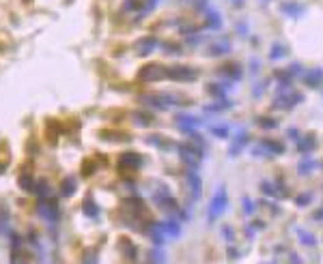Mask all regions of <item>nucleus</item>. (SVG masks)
Returning <instances> with one entry per match:
<instances>
[{"mask_svg": "<svg viewBox=\"0 0 323 264\" xmlns=\"http://www.w3.org/2000/svg\"><path fill=\"white\" fill-rule=\"evenodd\" d=\"M226 206H229V196H226V187L220 185L218 191H215V196L211 198V204H209V219H218L220 215L226 211Z\"/></svg>", "mask_w": 323, "mask_h": 264, "instance_id": "obj_1", "label": "nucleus"}, {"mask_svg": "<svg viewBox=\"0 0 323 264\" xmlns=\"http://www.w3.org/2000/svg\"><path fill=\"white\" fill-rule=\"evenodd\" d=\"M37 213H39V217L43 219V222L47 223H56L58 222V206L56 202L52 200V198H46V200H39L37 202Z\"/></svg>", "mask_w": 323, "mask_h": 264, "instance_id": "obj_2", "label": "nucleus"}, {"mask_svg": "<svg viewBox=\"0 0 323 264\" xmlns=\"http://www.w3.org/2000/svg\"><path fill=\"white\" fill-rule=\"evenodd\" d=\"M140 103H147L151 107H158V110H168V107L175 105V97L170 95H162V93H153V95H142L138 97Z\"/></svg>", "mask_w": 323, "mask_h": 264, "instance_id": "obj_3", "label": "nucleus"}, {"mask_svg": "<svg viewBox=\"0 0 323 264\" xmlns=\"http://www.w3.org/2000/svg\"><path fill=\"white\" fill-rule=\"evenodd\" d=\"M166 78V69L158 62H151V64H144L138 73V80L140 82H160V80Z\"/></svg>", "mask_w": 323, "mask_h": 264, "instance_id": "obj_4", "label": "nucleus"}, {"mask_svg": "<svg viewBox=\"0 0 323 264\" xmlns=\"http://www.w3.org/2000/svg\"><path fill=\"white\" fill-rule=\"evenodd\" d=\"M166 78L172 82H194L198 78V71L192 67H170L166 69Z\"/></svg>", "mask_w": 323, "mask_h": 264, "instance_id": "obj_5", "label": "nucleus"}, {"mask_svg": "<svg viewBox=\"0 0 323 264\" xmlns=\"http://www.w3.org/2000/svg\"><path fill=\"white\" fill-rule=\"evenodd\" d=\"M158 45H160L158 37L147 35V37H140V39L134 43V52H136L138 56H151V54L158 50Z\"/></svg>", "mask_w": 323, "mask_h": 264, "instance_id": "obj_6", "label": "nucleus"}, {"mask_svg": "<svg viewBox=\"0 0 323 264\" xmlns=\"http://www.w3.org/2000/svg\"><path fill=\"white\" fill-rule=\"evenodd\" d=\"M177 121V125H179V129L183 133H187V136H194V129H198L201 125H205L203 122V118H198V116H190V114H179L175 118Z\"/></svg>", "mask_w": 323, "mask_h": 264, "instance_id": "obj_7", "label": "nucleus"}, {"mask_svg": "<svg viewBox=\"0 0 323 264\" xmlns=\"http://www.w3.org/2000/svg\"><path fill=\"white\" fill-rule=\"evenodd\" d=\"M116 165H118V170L121 172H134V170H138L140 165H142V157H140L138 153H125V155L118 157Z\"/></svg>", "mask_w": 323, "mask_h": 264, "instance_id": "obj_8", "label": "nucleus"}, {"mask_svg": "<svg viewBox=\"0 0 323 264\" xmlns=\"http://www.w3.org/2000/svg\"><path fill=\"white\" fill-rule=\"evenodd\" d=\"M280 11L284 15H289L291 20H300L306 13V7L301 2H280Z\"/></svg>", "mask_w": 323, "mask_h": 264, "instance_id": "obj_9", "label": "nucleus"}, {"mask_svg": "<svg viewBox=\"0 0 323 264\" xmlns=\"http://www.w3.org/2000/svg\"><path fill=\"white\" fill-rule=\"evenodd\" d=\"M205 26L211 30H220L222 28V13H220L218 9L209 7L207 11H205Z\"/></svg>", "mask_w": 323, "mask_h": 264, "instance_id": "obj_10", "label": "nucleus"}, {"mask_svg": "<svg viewBox=\"0 0 323 264\" xmlns=\"http://www.w3.org/2000/svg\"><path fill=\"white\" fill-rule=\"evenodd\" d=\"M118 249H121V254H123L125 260H129V262L136 260L138 249H136V245H134L129 239H118Z\"/></svg>", "mask_w": 323, "mask_h": 264, "instance_id": "obj_11", "label": "nucleus"}, {"mask_svg": "<svg viewBox=\"0 0 323 264\" xmlns=\"http://www.w3.org/2000/svg\"><path fill=\"white\" fill-rule=\"evenodd\" d=\"M304 84L308 88H317V86L323 84V69H310V71L304 73Z\"/></svg>", "mask_w": 323, "mask_h": 264, "instance_id": "obj_12", "label": "nucleus"}, {"mask_svg": "<svg viewBox=\"0 0 323 264\" xmlns=\"http://www.w3.org/2000/svg\"><path fill=\"white\" fill-rule=\"evenodd\" d=\"M231 41L226 37H220V41H215L211 47H209V56H224V54L231 52Z\"/></svg>", "mask_w": 323, "mask_h": 264, "instance_id": "obj_13", "label": "nucleus"}, {"mask_svg": "<svg viewBox=\"0 0 323 264\" xmlns=\"http://www.w3.org/2000/svg\"><path fill=\"white\" fill-rule=\"evenodd\" d=\"M185 183H187V185H190L192 198H194V200H196V198H198V191H201V185H203V181H201V176L196 174V170L185 172Z\"/></svg>", "mask_w": 323, "mask_h": 264, "instance_id": "obj_14", "label": "nucleus"}, {"mask_svg": "<svg viewBox=\"0 0 323 264\" xmlns=\"http://www.w3.org/2000/svg\"><path fill=\"white\" fill-rule=\"evenodd\" d=\"M246 144H248V133H246V129H239V133L235 136V142L231 144V148H229V155H231V157L239 155L241 148H244Z\"/></svg>", "mask_w": 323, "mask_h": 264, "instance_id": "obj_15", "label": "nucleus"}, {"mask_svg": "<svg viewBox=\"0 0 323 264\" xmlns=\"http://www.w3.org/2000/svg\"><path fill=\"white\" fill-rule=\"evenodd\" d=\"M78 191V179L75 176H65L61 183V196L63 198H71Z\"/></svg>", "mask_w": 323, "mask_h": 264, "instance_id": "obj_16", "label": "nucleus"}, {"mask_svg": "<svg viewBox=\"0 0 323 264\" xmlns=\"http://www.w3.org/2000/svg\"><path fill=\"white\" fill-rule=\"evenodd\" d=\"M80 208H82V213H84V215H89L91 219H97V217H99V206L95 204L93 196H86V198H84V202H82V206H80Z\"/></svg>", "mask_w": 323, "mask_h": 264, "instance_id": "obj_17", "label": "nucleus"}, {"mask_svg": "<svg viewBox=\"0 0 323 264\" xmlns=\"http://www.w3.org/2000/svg\"><path fill=\"white\" fill-rule=\"evenodd\" d=\"M287 54H289V47L280 41H274L272 47H269V58H272V61H280V58H284Z\"/></svg>", "mask_w": 323, "mask_h": 264, "instance_id": "obj_18", "label": "nucleus"}, {"mask_svg": "<svg viewBox=\"0 0 323 264\" xmlns=\"http://www.w3.org/2000/svg\"><path fill=\"white\" fill-rule=\"evenodd\" d=\"M317 168V161L310 157V155H306V157H301V161H300V165H298V172L301 176H308L312 170Z\"/></svg>", "mask_w": 323, "mask_h": 264, "instance_id": "obj_19", "label": "nucleus"}, {"mask_svg": "<svg viewBox=\"0 0 323 264\" xmlns=\"http://www.w3.org/2000/svg\"><path fill=\"white\" fill-rule=\"evenodd\" d=\"M134 118V122H136L138 127H149V125H153V116L149 114V112H142V110H136L132 114Z\"/></svg>", "mask_w": 323, "mask_h": 264, "instance_id": "obj_20", "label": "nucleus"}, {"mask_svg": "<svg viewBox=\"0 0 323 264\" xmlns=\"http://www.w3.org/2000/svg\"><path fill=\"white\" fill-rule=\"evenodd\" d=\"M162 230H164V234H170V236H179L181 234V225L175 222V219H166V222H162Z\"/></svg>", "mask_w": 323, "mask_h": 264, "instance_id": "obj_21", "label": "nucleus"}, {"mask_svg": "<svg viewBox=\"0 0 323 264\" xmlns=\"http://www.w3.org/2000/svg\"><path fill=\"white\" fill-rule=\"evenodd\" d=\"M58 131H61V127H58V122H56V121H47V122H46V138L50 140L52 144H56V140H58Z\"/></svg>", "mask_w": 323, "mask_h": 264, "instance_id": "obj_22", "label": "nucleus"}, {"mask_svg": "<svg viewBox=\"0 0 323 264\" xmlns=\"http://www.w3.org/2000/svg\"><path fill=\"white\" fill-rule=\"evenodd\" d=\"M18 185H20L24 191L30 193V191H35V185H37V183H35V179H32V174H26V172H24V174H20Z\"/></svg>", "mask_w": 323, "mask_h": 264, "instance_id": "obj_23", "label": "nucleus"}, {"mask_svg": "<svg viewBox=\"0 0 323 264\" xmlns=\"http://www.w3.org/2000/svg\"><path fill=\"white\" fill-rule=\"evenodd\" d=\"M32 193H37L39 196V200H46V198H52V189H50V185H47L46 181H39L35 185V191Z\"/></svg>", "mask_w": 323, "mask_h": 264, "instance_id": "obj_24", "label": "nucleus"}, {"mask_svg": "<svg viewBox=\"0 0 323 264\" xmlns=\"http://www.w3.org/2000/svg\"><path fill=\"white\" fill-rule=\"evenodd\" d=\"M147 144H153V146H158V148H162V150L172 148V144H170L166 138H162V136H149V138H147Z\"/></svg>", "mask_w": 323, "mask_h": 264, "instance_id": "obj_25", "label": "nucleus"}, {"mask_svg": "<svg viewBox=\"0 0 323 264\" xmlns=\"http://www.w3.org/2000/svg\"><path fill=\"white\" fill-rule=\"evenodd\" d=\"M298 146H300V153H306V155H308L310 150L315 148V140H312V136L301 138V140H298Z\"/></svg>", "mask_w": 323, "mask_h": 264, "instance_id": "obj_26", "label": "nucleus"}, {"mask_svg": "<svg viewBox=\"0 0 323 264\" xmlns=\"http://www.w3.org/2000/svg\"><path fill=\"white\" fill-rule=\"evenodd\" d=\"M99 138H110L108 142H123V140H127V136L121 131H99Z\"/></svg>", "mask_w": 323, "mask_h": 264, "instance_id": "obj_27", "label": "nucleus"}, {"mask_svg": "<svg viewBox=\"0 0 323 264\" xmlns=\"http://www.w3.org/2000/svg\"><path fill=\"white\" fill-rule=\"evenodd\" d=\"M144 7H147V2H142V0H125L127 11H142Z\"/></svg>", "mask_w": 323, "mask_h": 264, "instance_id": "obj_28", "label": "nucleus"}, {"mask_svg": "<svg viewBox=\"0 0 323 264\" xmlns=\"http://www.w3.org/2000/svg\"><path fill=\"white\" fill-rule=\"evenodd\" d=\"M211 131H213V136L215 138H229V125H213L211 127Z\"/></svg>", "mask_w": 323, "mask_h": 264, "instance_id": "obj_29", "label": "nucleus"}, {"mask_svg": "<svg viewBox=\"0 0 323 264\" xmlns=\"http://www.w3.org/2000/svg\"><path fill=\"white\" fill-rule=\"evenodd\" d=\"M82 264H97V249H86Z\"/></svg>", "mask_w": 323, "mask_h": 264, "instance_id": "obj_30", "label": "nucleus"}, {"mask_svg": "<svg viewBox=\"0 0 323 264\" xmlns=\"http://www.w3.org/2000/svg\"><path fill=\"white\" fill-rule=\"evenodd\" d=\"M298 234H300V239H301V245H308V247H312V245L317 243V241H315V236L308 234V232H304V230H300Z\"/></svg>", "mask_w": 323, "mask_h": 264, "instance_id": "obj_31", "label": "nucleus"}, {"mask_svg": "<svg viewBox=\"0 0 323 264\" xmlns=\"http://www.w3.org/2000/svg\"><path fill=\"white\" fill-rule=\"evenodd\" d=\"M224 71H229L233 80H239L241 75H244V73H241V67H239V64H231V67H224Z\"/></svg>", "mask_w": 323, "mask_h": 264, "instance_id": "obj_32", "label": "nucleus"}, {"mask_svg": "<svg viewBox=\"0 0 323 264\" xmlns=\"http://www.w3.org/2000/svg\"><path fill=\"white\" fill-rule=\"evenodd\" d=\"M149 256H151V260H153L155 264H164V251H162V249H153Z\"/></svg>", "mask_w": 323, "mask_h": 264, "instance_id": "obj_33", "label": "nucleus"}, {"mask_svg": "<svg viewBox=\"0 0 323 264\" xmlns=\"http://www.w3.org/2000/svg\"><path fill=\"white\" fill-rule=\"evenodd\" d=\"M231 103H226V101H218V103H213V105H207V110L209 112H220V110H229Z\"/></svg>", "mask_w": 323, "mask_h": 264, "instance_id": "obj_34", "label": "nucleus"}, {"mask_svg": "<svg viewBox=\"0 0 323 264\" xmlns=\"http://www.w3.org/2000/svg\"><path fill=\"white\" fill-rule=\"evenodd\" d=\"M258 125L263 129H276V121L274 118H258Z\"/></svg>", "mask_w": 323, "mask_h": 264, "instance_id": "obj_35", "label": "nucleus"}, {"mask_svg": "<svg viewBox=\"0 0 323 264\" xmlns=\"http://www.w3.org/2000/svg\"><path fill=\"white\" fill-rule=\"evenodd\" d=\"M261 189H263V193H265V196H276V187H274L272 183H263Z\"/></svg>", "mask_w": 323, "mask_h": 264, "instance_id": "obj_36", "label": "nucleus"}, {"mask_svg": "<svg viewBox=\"0 0 323 264\" xmlns=\"http://www.w3.org/2000/svg\"><path fill=\"white\" fill-rule=\"evenodd\" d=\"M164 50H166V52H172V56H179L181 47L175 45V43H164Z\"/></svg>", "mask_w": 323, "mask_h": 264, "instance_id": "obj_37", "label": "nucleus"}, {"mask_svg": "<svg viewBox=\"0 0 323 264\" xmlns=\"http://www.w3.org/2000/svg\"><path fill=\"white\" fill-rule=\"evenodd\" d=\"M93 170H95V163H93V161H86L84 168H82V174L84 176H91V174H93Z\"/></svg>", "mask_w": 323, "mask_h": 264, "instance_id": "obj_38", "label": "nucleus"}, {"mask_svg": "<svg viewBox=\"0 0 323 264\" xmlns=\"http://www.w3.org/2000/svg\"><path fill=\"white\" fill-rule=\"evenodd\" d=\"M310 200H312L310 193H301V196L298 198V206H304V204H308Z\"/></svg>", "mask_w": 323, "mask_h": 264, "instance_id": "obj_39", "label": "nucleus"}, {"mask_svg": "<svg viewBox=\"0 0 323 264\" xmlns=\"http://www.w3.org/2000/svg\"><path fill=\"white\" fill-rule=\"evenodd\" d=\"M244 206H246V208H244L246 213H252V202L248 200V198H244Z\"/></svg>", "mask_w": 323, "mask_h": 264, "instance_id": "obj_40", "label": "nucleus"}, {"mask_svg": "<svg viewBox=\"0 0 323 264\" xmlns=\"http://www.w3.org/2000/svg\"><path fill=\"white\" fill-rule=\"evenodd\" d=\"M244 2H246V0H231V4H233V7H244Z\"/></svg>", "mask_w": 323, "mask_h": 264, "instance_id": "obj_41", "label": "nucleus"}, {"mask_svg": "<svg viewBox=\"0 0 323 264\" xmlns=\"http://www.w3.org/2000/svg\"><path fill=\"white\" fill-rule=\"evenodd\" d=\"M263 2H269V0H263Z\"/></svg>", "mask_w": 323, "mask_h": 264, "instance_id": "obj_42", "label": "nucleus"}, {"mask_svg": "<svg viewBox=\"0 0 323 264\" xmlns=\"http://www.w3.org/2000/svg\"><path fill=\"white\" fill-rule=\"evenodd\" d=\"M24 2H30V0H24Z\"/></svg>", "mask_w": 323, "mask_h": 264, "instance_id": "obj_43", "label": "nucleus"}, {"mask_svg": "<svg viewBox=\"0 0 323 264\" xmlns=\"http://www.w3.org/2000/svg\"><path fill=\"white\" fill-rule=\"evenodd\" d=\"M181 2H183V0H181Z\"/></svg>", "mask_w": 323, "mask_h": 264, "instance_id": "obj_44", "label": "nucleus"}]
</instances>
